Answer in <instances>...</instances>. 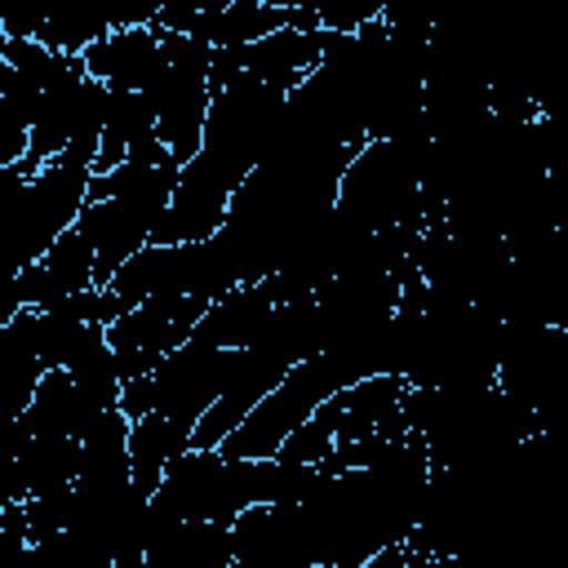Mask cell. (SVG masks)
I'll list each match as a JSON object with an SVG mask.
<instances>
[{"label":"cell","mask_w":568,"mask_h":568,"mask_svg":"<svg viewBox=\"0 0 568 568\" xmlns=\"http://www.w3.org/2000/svg\"><path fill=\"white\" fill-rule=\"evenodd\" d=\"M89 173L93 169L58 155V160H44L22 182V191L0 213V280L18 275L36 257H44V248L67 226H75V213L89 200Z\"/></svg>","instance_id":"cell-1"},{"label":"cell","mask_w":568,"mask_h":568,"mask_svg":"<svg viewBox=\"0 0 568 568\" xmlns=\"http://www.w3.org/2000/svg\"><path fill=\"white\" fill-rule=\"evenodd\" d=\"M209 58L213 44L186 31H164L155 67L142 84L146 102L155 106V142L173 160H191L204 138V111H209Z\"/></svg>","instance_id":"cell-2"},{"label":"cell","mask_w":568,"mask_h":568,"mask_svg":"<svg viewBox=\"0 0 568 568\" xmlns=\"http://www.w3.org/2000/svg\"><path fill=\"white\" fill-rule=\"evenodd\" d=\"M204 297L191 293H160L133 302L120 320L106 324V342L120 359V377H142L151 373L178 342L195 333V320L204 315Z\"/></svg>","instance_id":"cell-3"},{"label":"cell","mask_w":568,"mask_h":568,"mask_svg":"<svg viewBox=\"0 0 568 568\" xmlns=\"http://www.w3.org/2000/svg\"><path fill=\"white\" fill-rule=\"evenodd\" d=\"M320 53H324V27H315V31L280 27L271 36L248 40V44L213 49V58H209V89H226V84L293 89L320 62Z\"/></svg>","instance_id":"cell-4"},{"label":"cell","mask_w":568,"mask_h":568,"mask_svg":"<svg viewBox=\"0 0 568 568\" xmlns=\"http://www.w3.org/2000/svg\"><path fill=\"white\" fill-rule=\"evenodd\" d=\"M240 182H244L240 169H231L226 160H217L209 151H195L191 160H182L178 182H173V195H169V209L160 213L151 240H160V244H186V240L213 235L226 222V204H231V195H235Z\"/></svg>","instance_id":"cell-5"},{"label":"cell","mask_w":568,"mask_h":568,"mask_svg":"<svg viewBox=\"0 0 568 568\" xmlns=\"http://www.w3.org/2000/svg\"><path fill=\"white\" fill-rule=\"evenodd\" d=\"M151 510L160 519H213V524H231L240 515V501L231 493V475H226V453L222 448H200L186 444L178 457H169L155 493H151Z\"/></svg>","instance_id":"cell-6"},{"label":"cell","mask_w":568,"mask_h":568,"mask_svg":"<svg viewBox=\"0 0 568 568\" xmlns=\"http://www.w3.org/2000/svg\"><path fill=\"white\" fill-rule=\"evenodd\" d=\"M235 364V346H213L204 337H186L178 342L155 368H151V390H155V408L169 413L182 426H195V417L217 399V390L226 386Z\"/></svg>","instance_id":"cell-7"},{"label":"cell","mask_w":568,"mask_h":568,"mask_svg":"<svg viewBox=\"0 0 568 568\" xmlns=\"http://www.w3.org/2000/svg\"><path fill=\"white\" fill-rule=\"evenodd\" d=\"M164 209L169 204L138 200V195L84 200V209L75 213V231L93 248V284H106L124 257H133L142 244H151L155 222H160Z\"/></svg>","instance_id":"cell-8"},{"label":"cell","mask_w":568,"mask_h":568,"mask_svg":"<svg viewBox=\"0 0 568 568\" xmlns=\"http://www.w3.org/2000/svg\"><path fill=\"white\" fill-rule=\"evenodd\" d=\"M235 568H315L297 506L253 501L231 519Z\"/></svg>","instance_id":"cell-9"},{"label":"cell","mask_w":568,"mask_h":568,"mask_svg":"<svg viewBox=\"0 0 568 568\" xmlns=\"http://www.w3.org/2000/svg\"><path fill=\"white\" fill-rule=\"evenodd\" d=\"M93 284V248L84 244V235L75 226H67L49 248L44 257H36L31 266L18 271V293H22V306H58L62 297L80 293Z\"/></svg>","instance_id":"cell-10"},{"label":"cell","mask_w":568,"mask_h":568,"mask_svg":"<svg viewBox=\"0 0 568 568\" xmlns=\"http://www.w3.org/2000/svg\"><path fill=\"white\" fill-rule=\"evenodd\" d=\"M160 36L164 31L155 22H146V27H111L106 36H98L93 44L80 49V62L106 89H142L151 67H155Z\"/></svg>","instance_id":"cell-11"},{"label":"cell","mask_w":568,"mask_h":568,"mask_svg":"<svg viewBox=\"0 0 568 568\" xmlns=\"http://www.w3.org/2000/svg\"><path fill=\"white\" fill-rule=\"evenodd\" d=\"M98 413L102 408L80 390V382L67 368H44L40 382H36V390H31L27 413L18 422L31 435H67V439H80Z\"/></svg>","instance_id":"cell-12"},{"label":"cell","mask_w":568,"mask_h":568,"mask_svg":"<svg viewBox=\"0 0 568 568\" xmlns=\"http://www.w3.org/2000/svg\"><path fill=\"white\" fill-rule=\"evenodd\" d=\"M271 306H275V293H271L266 280L235 284V288H226L222 297H213L204 306V315L195 320V337H204L213 346H244L262 328Z\"/></svg>","instance_id":"cell-13"},{"label":"cell","mask_w":568,"mask_h":568,"mask_svg":"<svg viewBox=\"0 0 568 568\" xmlns=\"http://www.w3.org/2000/svg\"><path fill=\"white\" fill-rule=\"evenodd\" d=\"M186 444H191V426L173 422L169 413L146 408L142 417H133L129 422V479H133V488L142 497H151L169 457H178Z\"/></svg>","instance_id":"cell-14"},{"label":"cell","mask_w":568,"mask_h":568,"mask_svg":"<svg viewBox=\"0 0 568 568\" xmlns=\"http://www.w3.org/2000/svg\"><path fill=\"white\" fill-rule=\"evenodd\" d=\"M151 138H155V106L146 102V93L142 89H106V120H102V142H98L93 173L129 160Z\"/></svg>","instance_id":"cell-15"},{"label":"cell","mask_w":568,"mask_h":568,"mask_svg":"<svg viewBox=\"0 0 568 568\" xmlns=\"http://www.w3.org/2000/svg\"><path fill=\"white\" fill-rule=\"evenodd\" d=\"M337 395V390H333ZM324 399L306 422H297L288 435H284V444L271 453V457H284V462H306V466H320L328 453H333V444H337V399Z\"/></svg>","instance_id":"cell-16"},{"label":"cell","mask_w":568,"mask_h":568,"mask_svg":"<svg viewBox=\"0 0 568 568\" xmlns=\"http://www.w3.org/2000/svg\"><path fill=\"white\" fill-rule=\"evenodd\" d=\"M102 120H106V84L89 75L84 89H80V102H75V120H71V138H67L62 160L93 169L98 142H102Z\"/></svg>","instance_id":"cell-17"},{"label":"cell","mask_w":568,"mask_h":568,"mask_svg":"<svg viewBox=\"0 0 568 568\" xmlns=\"http://www.w3.org/2000/svg\"><path fill=\"white\" fill-rule=\"evenodd\" d=\"M390 0H315V18L324 31H355L386 13Z\"/></svg>","instance_id":"cell-18"},{"label":"cell","mask_w":568,"mask_h":568,"mask_svg":"<svg viewBox=\"0 0 568 568\" xmlns=\"http://www.w3.org/2000/svg\"><path fill=\"white\" fill-rule=\"evenodd\" d=\"M0 27L9 40L40 36L44 27V0H0Z\"/></svg>","instance_id":"cell-19"},{"label":"cell","mask_w":568,"mask_h":568,"mask_svg":"<svg viewBox=\"0 0 568 568\" xmlns=\"http://www.w3.org/2000/svg\"><path fill=\"white\" fill-rule=\"evenodd\" d=\"M13 501H27V475H22V457L9 444H0V506Z\"/></svg>","instance_id":"cell-20"},{"label":"cell","mask_w":568,"mask_h":568,"mask_svg":"<svg viewBox=\"0 0 568 568\" xmlns=\"http://www.w3.org/2000/svg\"><path fill=\"white\" fill-rule=\"evenodd\" d=\"M160 4L164 0H111V18H115V27H146V22H155Z\"/></svg>","instance_id":"cell-21"},{"label":"cell","mask_w":568,"mask_h":568,"mask_svg":"<svg viewBox=\"0 0 568 568\" xmlns=\"http://www.w3.org/2000/svg\"><path fill=\"white\" fill-rule=\"evenodd\" d=\"M31 173H36V169H31L27 160H18V164H0V213L9 209V200L22 191V182H27Z\"/></svg>","instance_id":"cell-22"}]
</instances>
